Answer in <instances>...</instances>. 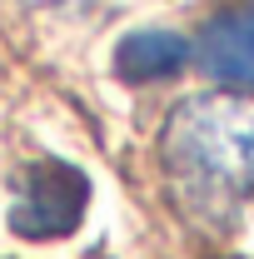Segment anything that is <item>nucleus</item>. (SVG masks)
Segmentation results:
<instances>
[{
	"mask_svg": "<svg viewBox=\"0 0 254 259\" xmlns=\"http://www.w3.org/2000/svg\"><path fill=\"white\" fill-rule=\"evenodd\" d=\"M199 65L209 80L254 95V5H229L199 30Z\"/></svg>",
	"mask_w": 254,
	"mask_h": 259,
	"instance_id": "obj_3",
	"label": "nucleus"
},
{
	"mask_svg": "<svg viewBox=\"0 0 254 259\" xmlns=\"http://www.w3.org/2000/svg\"><path fill=\"white\" fill-rule=\"evenodd\" d=\"M164 164L180 190L234 209L254 199V105L239 95H194L185 100L164 130Z\"/></svg>",
	"mask_w": 254,
	"mask_h": 259,
	"instance_id": "obj_1",
	"label": "nucleus"
},
{
	"mask_svg": "<svg viewBox=\"0 0 254 259\" xmlns=\"http://www.w3.org/2000/svg\"><path fill=\"white\" fill-rule=\"evenodd\" d=\"M90 209V175L70 160H40L20 175L10 229L20 239H65Z\"/></svg>",
	"mask_w": 254,
	"mask_h": 259,
	"instance_id": "obj_2",
	"label": "nucleus"
},
{
	"mask_svg": "<svg viewBox=\"0 0 254 259\" xmlns=\"http://www.w3.org/2000/svg\"><path fill=\"white\" fill-rule=\"evenodd\" d=\"M190 60H194V45L175 30H135L115 45V75L130 80V85L175 80Z\"/></svg>",
	"mask_w": 254,
	"mask_h": 259,
	"instance_id": "obj_4",
	"label": "nucleus"
}]
</instances>
